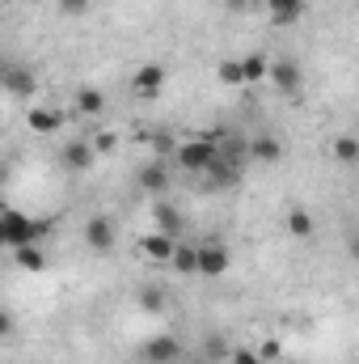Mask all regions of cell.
<instances>
[{
    "mask_svg": "<svg viewBox=\"0 0 359 364\" xmlns=\"http://www.w3.org/2000/svg\"><path fill=\"white\" fill-rule=\"evenodd\" d=\"M0 225H4V250H21V246H38V237H43V229L47 225H38L30 212H21V208H4L0 212Z\"/></svg>",
    "mask_w": 359,
    "mask_h": 364,
    "instance_id": "1",
    "label": "cell"
},
{
    "mask_svg": "<svg viewBox=\"0 0 359 364\" xmlns=\"http://www.w3.org/2000/svg\"><path fill=\"white\" fill-rule=\"evenodd\" d=\"M216 140H207V136H199V140H182L178 149H174V157H178V166L186 174H203L207 166H211V157H216Z\"/></svg>",
    "mask_w": 359,
    "mask_h": 364,
    "instance_id": "2",
    "label": "cell"
},
{
    "mask_svg": "<svg viewBox=\"0 0 359 364\" xmlns=\"http://www.w3.org/2000/svg\"><path fill=\"white\" fill-rule=\"evenodd\" d=\"M194 250H199V275H207V279H220V275L233 267V255H228L224 242H203Z\"/></svg>",
    "mask_w": 359,
    "mask_h": 364,
    "instance_id": "3",
    "label": "cell"
},
{
    "mask_svg": "<svg viewBox=\"0 0 359 364\" xmlns=\"http://www.w3.org/2000/svg\"><path fill=\"white\" fill-rule=\"evenodd\" d=\"M0 90L13 93V97H30V93L38 90L34 68H26V64H0Z\"/></svg>",
    "mask_w": 359,
    "mask_h": 364,
    "instance_id": "4",
    "label": "cell"
},
{
    "mask_svg": "<svg viewBox=\"0 0 359 364\" xmlns=\"http://www.w3.org/2000/svg\"><path fill=\"white\" fill-rule=\"evenodd\" d=\"M81 237H85V246H89L93 255H110L114 250V220L110 216H89L85 229H81Z\"/></svg>",
    "mask_w": 359,
    "mask_h": 364,
    "instance_id": "5",
    "label": "cell"
},
{
    "mask_svg": "<svg viewBox=\"0 0 359 364\" xmlns=\"http://www.w3.org/2000/svg\"><path fill=\"white\" fill-rule=\"evenodd\" d=\"M144 360L148 364H182V339L178 335H153L144 343Z\"/></svg>",
    "mask_w": 359,
    "mask_h": 364,
    "instance_id": "6",
    "label": "cell"
},
{
    "mask_svg": "<svg viewBox=\"0 0 359 364\" xmlns=\"http://www.w3.org/2000/svg\"><path fill=\"white\" fill-rule=\"evenodd\" d=\"M131 90H136V97H157L165 90V68L161 64H140L131 73Z\"/></svg>",
    "mask_w": 359,
    "mask_h": 364,
    "instance_id": "7",
    "label": "cell"
},
{
    "mask_svg": "<svg viewBox=\"0 0 359 364\" xmlns=\"http://www.w3.org/2000/svg\"><path fill=\"white\" fill-rule=\"evenodd\" d=\"M60 161H64V170H72V174H85L93 161H97V153H93V140H68V144L60 149Z\"/></svg>",
    "mask_w": 359,
    "mask_h": 364,
    "instance_id": "8",
    "label": "cell"
},
{
    "mask_svg": "<svg viewBox=\"0 0 359 364\" xmlns=\"http://www.w3.org/2000/svg\"><path fill=\"white\" fill-rule=\"evenodd\" d=\"M267 81L279 93H296V90H300V81H304V73H300V64H296V60H275V64L267 68Z\"/></svg>",
    "mask_w": 359,
    "mask_h": 364,
    "instance_id": "9",
    "label": "cell"
},
{
    "mask_svg": "<svg viewBox=\"0 0 359 364\" xmlns=\"http://www.w3.org/2000/svg\"><path fill=\"white\" fill-rule=\"evenodd\" d=\"M26 127H30L34 136H55V132L64 127V114H60V110H47V106H34V110L26 114Z\"/></svg>",
    "mask_w": 359,
    "mask_h": 364,
    "instance_id": "10",
    "label": "cell"
},
{
    "mask_svg": "<svg viewBox=\"0 0 359 364\" xmlns=\"http://www.w3.org/2000/svg\"><path fill=\"white\" fill-rule=\"evenodd\" d=\"M174 246H178V237H170V233H157V229H153V233L140 242V250H144V259H148V263H170Z\"/></svg>",
    "mask_w": 359,
    "mask_h": 364,
    "instance_id": "11",
    "label": "cell"
},
{
    "mask_svg": "<svg viewBox=\"0 0 359 364\" xmlns=\"http://www.w3.org/2000/svg\"><path fill=\"white\" fill-rule=\"evenodd\" d=\"M153 225H157V233L178 237L182 233V212L174 208V203H165V199H153Z\"/></svg>",
    "mask_w": 359,
    "mask_h": 364,
    "instance_id": "12",
    "label": "cell"
},
{
    "mask_svg": "<svg viewBox=\"0 0 359 364\" xmlns=\"http://www.w3.org/2000/svg\"><path fill=\"white\" fill-rule=\"evenodd\" d=\"M267 17L275 26H296L304 17V0H267Z\"/></svg>",
    "mask_w": 359,
    "mask_h": 364,
    "instance_id": "13",
    "label": "cell"
},
{
    "mask_svg": "<svg viewBox=\"0 0 359 364\" xmlns=\"http://www.w3.org/2000/svg\"><path fill=\"white\" fill-rule=\"evenodd\" d=\"M203 174H211V178L220 182V186H237V182H241V170H237V161H228L220 149H216V157H211V166H207Z\"/></svg>",
    "mask_w": 359,
    "mask_h": 364,
    "instance_id": "14",
    "label": "cell"
},
{
    "mask_svg": "<svg viewBox=\"0 0 359 364\" xmlns=\"http://www.w3.org/2000/svg\"><path fill=\"white\" fill-rule=\"evenodd\" d=\"M170 267L178 275H199V250H194L190 242H178L174 255H170Z\"/></svg>",
    "mask_w": 359,
    "mask_h": 364,
    "instance_id": "15",
    "label": "cell"
},
{
    "mask_svg": "<svg viewBox=\"0 0 359 364\" xmlns=\"http://www.w3.org/2000/svg\"><path fill=\"white\" fill-rule=\"evenodd\" d=\"M267 68L270 60L263 51H250V55H241V81L245 85H258V81H267Z\"/></svg>",
    "mask_w": 359,
    "mask_h": 364,
    "instance_id": "16",
    "label": "cell"
},
{
    "mask_svg": "<svg viewBox=\"0 0 359 364\" xmlns=\"http://www.w3.org/2000/svg\"><path fill=\"white\" fill-rule=\"evenodd\" d=\"M250 157H254V161H267V166H275V161L283 157V144H279L275 136H254V140H250Z\"/></svg>",
    "mask_w": 359,
    "mask_h": 364,
    "instance_id": "17",
    "label": "cell"
},
{
    "mask_svg": "<svg viewBox=\"0 0 359 364\" xmlns=\"http://www.w3.org/2000/svg\"><path fill=\"white\" fill-rule=\"evenodd\" d=\"M140 186H144L148 195H161V191L170 186V170H165L161 161H148V166L140 170Z\"/></svg>",
    "mask_w": 359,
    "mask_h": 364,
    "instance_id": "18",
    "label": "cell"
},
{
    "mask_svg": "<svg viewBox=\"0 0 359 364\" xmlns=\"http://www.w3.org/2000/svg\"><path fill=\"white\" fill-rule=\"evenodd\" d=\"M283 229H287L292 237H309V233H313V216H309V208H287V212H283Z\"/></svg>",
    "mask_w": 359,
    "mask_h": 364,
    "instance_id": "19",
    "label": "cell"
},
{
    "mask_svg": "<svg viewBox=\"0 0 359 364\" xmlns=\"http://www.w3.org/2000/svg\"><path fill=\"white\" fill-rule=\"evenodd\" d=\"M13 263H17L21 272H47V255H43L38 246H21V250H13Z\"/></svg>",
    "mask_w": 359,
    "mask_h": 364,
    "instance_id": "20",
    "label": "cell"
},
{
    "mask_svg": "<svg viewBox=\"0 0 359 364\" xmlns=\"http://www.w3.org/2000/svg\"><path fill=\"white\" fill-rule=\"evenodd\" d=\"M228 352H233V348H228V339H224L220 331H211V335L203 339V360H207V364H220V360H228Z\"/></svg>",
    "mask_w": 359,
    "mask_h": 364,
    "instance_id": "21",
    "label": "cell"
},
{
    "mask_svg": "<svg viewBox=\"0 0 359 364\" xmlns=\"http://www.w3.org/2000/svg\"><path fill=\"white\" fill-rule=\"evenodd\" d=\"M140 309L144 314H165L170 309V296H165V288H140Z\"/></svg>",
    "mask_w": 359,
    "mask_h": 364,
    "instance_id": "22",
    "label": "cell"
},
{
    "mask_svg": "<svg viewBox=\"0 0 359 364\" xmlns=\"http://www.w3.org/2000/svg\"><path fill=\"white\" fill-rule=\"evenodd\" d=\"M77 110H81V114H101V110H106L101 90H89V85H85V90L77 93Z\"/></svg>",
    "mask_w": 359,
    "mask_h": 364,
    "instance_id": "23",
    "label": "cell"
},
{
    "mask_svg": "<svg viewBox=\"0 0 359 364\" xmlns=\"http://www.w3.org/2000/svg\"><path fill=\"white\" fill-rule=\"evenodd\" d=\"M334 157H338L343 166H355L359 161V140L355 136H338V140H334Z\"/></svg>",
    "mask_w": 359,
    "mask_h": 364,
    "instance_id": "24",
    "label": "cell"
},
{
    "mask_svg": "<svg viewBox=\"0 0 359 364\" xmlns=\"http://www.w3.org/2000/svg\"><path fill=\"white\" fill-rule=\"evenodd\" d=\"M216 77L228 85V90H241L245 81H241V60H220V68H216Z\"/></svg>",
    "mask_w": 359,
    "mask_h": 364,
    "instance_id": "25",
    "label": "cell"
},
{
    "mask_svg": "<svg viewBox=\"0 0 359 364\" xmlns=\"http://www.w3.org/2000/svg\"><path fill=\"white\" fill-rule=\"evenodd\" d=\"M89 9H93V0H55V13H60V17H72V21L85 17Z\"/></svg>",
    "mask_w": 359,
    "mask_h": 364,
    "instance_id": "26",
    "label": "cell"
},
{
    "mask_svg": "<svg viewBox=\"0 0 359 364\" xmlns=\"http://www.w3.org/2000/svg\"><path fill=\"white\" fill-rule=\"evenodd\" d=\"M228 364H263V360H258L254 348H233V352H228Z\"/></svg>",
    "mask_w": 359,
    "mask_h": 364,
    "instance_id": "27",
    "label": "cell"
},
{
    "mask_svg": "<svg viewBox=\"0 0 359 364\" xmlns=\"http://www.w3.org/2000/svg\"><path fill=\"white\" fill-rule=\"evenodd\" d=\"M153 149H157V153H174L178 144H174V140H170V136L161 132V136H153Z\"/></svg>",
    "mask_w": 359,
    "mask_h": 364,
    "instance_id": "28",
    "label": "cell"
},
{
    "mask_svg": "<svg viewBox=\"0 0 359 364\" xmlns=\"http://www.w3.org/2000/svg\"><path fill=\"white\" fill-rule=\"evenodd\" d=\"M4 335H13V318H9V314L0 309V339H4Z\"/></svg>",
    "mask_w": 359,
    "mask_h": 364,
    "instance_id": "29",
    "label": "cell"
},
{
    "mask_svg": "<svg viewBox=\"0 0 359 364\" xmlns=\"http://www.w3.org/2000/svg\"><path fill=\"white\" fill-rule=\"evenodd\" d=\"M0 250H4V225H0Z\"/></svg>",
    "mask_w": 359,
    "mask_h": 364,
    "instance_id": "30",
    "label": "cell"
},
{
    "mask_svg": "<svg viewBox=\"0 0 359 364\" xmlns=\"http://www.w3.org/2000/svg\"><path fill=\"white\" fill-rule=\"evenodd\" d=\"M0 4H17V0H0Z\"/></svg>",
    "mask_w": 359,
    "mask_h": 364,
    "instance_id": "31",
    "label": "cell"
}]
</instances>
